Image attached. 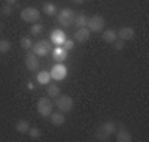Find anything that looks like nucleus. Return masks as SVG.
Listing matches in <instances>:
<instances>
[{
    "instance_id": "f257e3e1",
    "label": "nucleus",
    "mask_w": 149,
    "mask_h": 142,
    "mask_svg": "<svg viewBox=\"0 0 149 142\" xmlns=\"http://www.w3.org/2000/svg\"><path fill=\"white\" fill-rule=\"evenodd\" d=\"M116 131H118L116 122L106 121V122H103L101 127L98 129V132H96V139H98V141H108V139H109V136H111V134H114Z\"/></svg>"
},
{
    "instance_id": "f03ea898",
    "label": "nucleus",
    "mask_w": 149,
    "mask_h": 142,
    "mask_svg": "<svg viewBox=\"0 0 149 142\" xmlns=\"http://www.w3.org/2000/svg\"><path fill=\"white\" fill-rule=\"evenodd\" d=\"M52 50H53V43L50 40H40L35 45H32V51L37 56H47V55L52 53Z\"/></svg>"
},
{
    "instance_id": "7ed1b4c3",
    "label": "nucleus",
    "mask_w": 149,
    "mask_h": 142,
    "mask_svg": "<svg viewBox=\"0 0 149 142\" xmlns=\"http://www.w3.org/2000/svg\"><path fill=\"white\" fill-rule=\"evenodd\" d=\"M37 111L38 114L43 117L50 116L53 112V101H52V98H40L37 103Z\"/></svg>"
},
{
    "instance_id": "20e7f679",
    "label": "nucleus",
    "mask_w": 149,
    "mask_h": 142,
    "mask_svg": "<svg viewBox=\"0 0 149 142\" xmlns=\"http://www.w3.org/2000/svg\"><path fill=\"white\" fill-rule=\"evenodd\" d=\"M74 13L71 8H63V10H60V13H56V18H58V23L61 26H71L74 21Z\"/></svg>"
},
{
    "instance_id": "39448f33",
    "label": "nucleus",
    "mask_w": 149,
    "mask_h": 142,
    "mask_svg": "<svg viewBox=\"0 0 149 142\" xmlns=\"http://www.w3.org/2000/svg\"><path fill=\"white\" fill-rule=\"evenodd\" d=\"M20 18L27 23H37L40 20V10L35 7H27L20 12Z\"/></svg>"
},
{
    "instance_id": "423d86ee",
    "label": "nucleus",
    "mask_w": 149,
    "mask_h": 142,
    "mask_svg": "<svg viewBox=\"0 0 149 142\" xmlns=\"http://www.w3.org/2000/svg\"><path fill=\"white\" fill-rule=\"evenodd\" d=\"M86 28L93 33H100L103 32L104 28V18L101 15H93L91 18H88V23H86Z\"/></svg>"
},
{
    "instance_id": "0eeeda50",
    "label": "nucleus",
    "mask_w": 149,
    "mask_h": 142,
    "mask_svg": "<svg viewBox=\"0 0 149 142\" xmlns=\"http://www.w3.org/2000/svg\"><path fill=\"white\" fill-rule=\"evenodd\" d=\"M55 106H56L58 111H61V112H70V111L73 109L74 103H73V99H71L70 96H58Z\"/></svg>"
},
{
    "instance_id": "6e6552de",
    "label": "nucleus",
    "mask_w": 149,
    "mask_h": 142,
    "mask_svg": "<svg viewBox=\"0 0 149 142\" xmlns=\"http://www.w3.org/2000/svg\"><path fill=\"white\" fill-rule=\"evenodd\" d=\"M50 74H52V79L63 81V79H66V76H68V68H66L63 63H56L53 68H52Z\"/></svg>"
},
{
    "instance_id": "1a4fd4ad",
    "label": "nucleus",
    "mask_w": 149,
    "mask_h": 142,
    "mask_svg": "<svg viewBox=\"0 0 149 142\" xmlns=\"http://www.w3.org/2000/svg\"><path fill=\"white\" fill-rule=\"evenodd\" d=\"M25 66H27L28 71H38V66H40V63H38V56L35 55L33 51L27 53V56H25Z\"/></svg>"
},
{
    "instance_id": "9d476101",
    "label": "nucleus",
    "mask_w": 149,
    "mask_h": 142,
    "mask_svg": "<svg viewBox=\"0 0 149 142\" xmlns=\"http://www.w3.org/2000/svg\"><path fill=\"white\" fill-rule=\"evenodd\" d=\"M65 40H66V35L60 28H56V30H53V32L50 33V42L53 43L55 46H63Z\"/></svg>"
},
{
    "instance_id": "9b49d317",
    "label": "nucleus",
    "mask_w": 149,
    "mask_h": 142,
    "mask_svg": "<svg viewBox=\"0 0 149 142\" xmlns=\"http://www.w3.org/2000/svg\"><path fill=\"white\" fill-rule=\"evenodd\" d=\"M52 55H53V60L56 63H63L65 60H66V56H68V51L63 46H55L52 50Z\"/></svg>"
},
{
    "instance_id": "f8f14e48",
    "label": "nucleus",
    "mask_w": 149,
    "mask_h": 142,
    "mask_svg": "<svg viewBox=\"0 0 149 142\" xmlns=\"http://www.w3.org/2000/svg\"><path fill=\"white\" fill-rule=\"evenodd\" d=\"M90 35H91L90 30H88L86 26H81V28H78V30L74 32V40L80 42V43H85V42L90 40Z\"/></svg>"
},
{
    "instance_id": "ddd939ff",
    "label": "nucleus",
    "mask_w": 149,
    "mask_h": 142,
    "mask_svg": "<svg viewBox=\"0 0 149 142\" xmlns=\"http://www.w3.org/2000/svg\"><path fill=\"white\" fill-rule=\"evenodd\" d=\"M50 122H52V124H53V126H63L65 124V121H66V119H65V112H61V111H58V112H52V114H50Z\"/></svg>"
},
{
    "instance_id": "4468645a",
    "label": "nucleus",
    "mask_w": 149,
    "mask_h": 142,
    "mask_svg": "<svg viewBox=\"0 0 149 142\" xmlns=\"http://www.w3.org/2000/svg\"><path fill=\"white\" fill-rule=\"evenodd\" d=\"M118 35H119V38H121L123 42H129V40L134 38V28L133 26H123Z\"/></svg>"
},
{
    "instance_id": "2eb2a0df",
    "label": "nucleus",
    "mask_w": 149,
    "mask_h": 142,
    "mask_svg": "<svg viewBox=\"0 0 149 142\" xmlns=\"http://www.w3.org/2000/svg\"><path fill=\"white\" fill-rule=\"evenodd\" d=\"M35 79H37L38 84L47 86V84H50V81H52V74H50V71H38Z\"/></svg>"
},
{
    "instance_id": "dca6fc26",
    "label": "nucleus",
    "mask_w": 149,
    "mask_h": 142,
    "mask_svg": "<svg viewBox=\"0 0 149 142\" xmlns=\"http://www.w3.org/2000/svg\"><path fill=\"white\" fill-rule=\"evenodd\" d=\"M116 141L118 142H131L133 141V136L123 126H119V131H116Z\"/></svg>"
},
{
    "instance_id": "f3484780",
    "label": "nucleus",
    "mask_w": 149,
    "mask_h": 142,
    "mask_svg": "<svg viewBox=\"0 0 149 142\" xmlns=\"http://www.w3.org/2000/svg\"><path fill=\"white\" fill-rule=\"evenodd\" d=\"M15 129H17V132H18V134H28L30 124H28V121H25V119H20V121H17Z\"/></svg>"
},
{
    "instance_id": "a211bd4d",
    "label": "nucleus",
    "mask_w": 149,
    "mask_h": 142,
    "mask_svg": "<svg viewBox=\"0 0 149 142\" xmlns=\"http://www.w3.org/2000/svg\"><path fill=\"white\" fill-rule=\"evenodd\" d=\"M103 40L106 43H113L114 40H118V32L116 30H106V32H103Z\"/></svg>"
},
{
    "instance_id": "6ab92c4d",
    "label": "nucleus",
    "mask_w": 149,
    "mask_h": 142,
    "mask_svg": "<svg viewBox=\"0 0 149 142\" xmlns=\"http://www.w3.org/2000/svg\"><path fill=\"white\" fill-rule=\"evenodd\" d=\"M86 23H88V17L83 15V13H76L73 25H74V26H78V28H81V26H86Z\"/></svg>"
},
{
    "instance_id": "aec40b11",
    "label": "nucleus",
    "mask_w": 149,
    "mask_h": 142,
    "mask_svg": "<svg viewBox=\"0 0 149 142\" xmlns=\"http://www.w3.org/2000/svg\"><path fill=\"white\" fill-rule=\"evenodd\" d=\"M48 98H58L60 96V86L58 84H47Z\"/></svg>"
},
{
    "instance_id": "412c9836",
    "label": "nucleus",
    "mask_w": 149,
    "mask_h": 142,
    "mask_svg": "<svg viewBox=\"0 0 149 142\" xmlns=\"http://www.w3.org/2000/svg\"><path fill=\"white\" fill-rule=\"evenodd\" d=\"M43 13H47L48 17L56 15V5H55V3H52V2H47V3L43 5Z\"/></svg>"
},
{
    "instance_id": "4be33fe9",
    "label": "nucleus",
    "mask_w": 149,
    "mask_h": 142,
    "mask_svg": "<svg viewBox=\"0 0 149 142\" xmlns=\"http://www.w3.org/2000/svg\"><path fill=\"white\" fill-rule=\"evenodd\" d=\"M32 45L33 43H32V38L30 37H22L20 38V46L23 48V50H27V51L28 50H32Z\"/></svg>"
},
{
    "instance_id": "5701e85b",
    "label": "nucleus",
    "mask_w": 149,
    "mask_h": 142,
    "mask_svg": "<svg viewBox=\"0 0 149 142\" xmlns=\"http://www.w3.org/2000/svg\"><path fill=\"white\" fill-rule=\"evenodd\" d=\"M42 32H43V25H42V23H33V25L30 26V33H32L33 37L40 35Z\"/></svg>"
},
{
    "instance_id": "b1692460",
    "label": "nucleus",
    "mask_w": 149,
    "mask_h": 142,
    "mask_svg": "<svg viewBox=\"0 0 149 142\" xmlns=\"http://www.w3.org/2000/svg\"><path fill=\"white\" fill-rule=\"evenodd\" d=\"M12 48V43L8 40H0V53H8Z\"/></svg>"
},
{
    "instance_id": "393cba45",
    "label": "nucleus",
    "mask_w": 149,
    "mask_h": 142,
    "mask_svg": "<svg viewBox=\"0 0 149 142\" xmlns=\"http://www.w3.org/2000/svg\"><path fill=\"white\" fill-rule=\"evenodd\" d=\"M28 136L32 137V139H40L42 132H40L38 127H30V129H28Z\"/></svg>"
},
{
    "instance_id": "a878e982",
    "label": "nucleus",
    "mask_w": 149,
    "mask_h": 142,
    "mask_svg": "<svg viewBox=\"0 0 149 142\" xmlns=\"http://www.w3.org/2000/svg\"><path fill=\"white\" fill-rule=\"evenodd\" d=\"M2 15H3V17H10L12 15V5L5 3V5L2 7Z\"/></svg>"
},
{
    "instance_id": "bb28decb",
    "label": "nucleus",
    "mask_w": 149,
    "mask_h": 142,
    "mask_svg": "<svg viewBox=\"0 0 149 142\" xmlns=\"http://www.w3.org/2000/svg\"><path fill=\"white\" fill-rule=\"evenodd\" d=\"M63 48L66 50V51L73 50V48H74V42H73V40H68V38H66V40H65V43H63Z\"/></svg>"
},
{
    "instance_id": "cd10ccee",
    "label": "nucleus",
    "mask_w": 149,
    "mask_h": 142,
    "mask_svg": "<svg viewBox=\"0 0 149 142\" xmlns=\"http://www.w3.org/2000/svg\"><path fill=\"white\" fill-rule=\"evenodd\" d=\"M113 45H114V48H116L118 51H121L123 48H124V42H123V40H114Z\"/></svg>"
},
{
    "instance_id": "c85d7f7f",
    "label": "nucleus",
    "mask_w": 149,
    "mask_h": 142,
    "mask_svg": "<svg viewBox=\"0 0 149 142\" xmlns=\"http://www.w3.org/2000/svg\"><path fill=\"white\" fill-rule=\"evenodd\" d=\"M5 3H8V5H12V7H13V5L17 3V0H5Z\"/></svg>"
},
{
    "instance_id": "c756f323",
    "label": "nucleus",
    "mask_w": 149,
    "mask_h": 142,
    "mask_svg": "<svg viewBox=\"0 0 149 142\" xmlns=\"http://www.w3.org/2000/svg\"><path fill=\"white\" fill-rule=\"evenodd\" d=\"M27 86H28V89H33V88H35V84H33V83H28Z\"/></svg>"
},
{
    "instance_id": "7c9ffc66",
    "label": "nucleus",
    "mask_w": 149,
    "mask_h": 142,
    "mask_svg": "<svg viewBox=\"0 0 149 142\" xmlns=\"http://www.w3.org/2000/svg\"><path fill=\"white\" fill-rule=\"evenodd\" d=\"M71 2H74V3H78V5H80V3H83V2H85V0H71Z\"/></svg>"
}]
</instances>
